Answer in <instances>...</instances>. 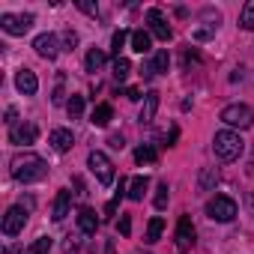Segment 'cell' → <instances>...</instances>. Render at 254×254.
Instances as JSON below:
<instances>
[{"instance_id":"cell-15","label":"cell","mask_w":254,"mask_h":254,"mask_svg":"<svg viewBox=\"0 0 254 254\" xmlns=\"http://www.w3.org/2000/svg\"><path fill=\"white\" fill-rule=\"evenodd\" d=\"M168 66H171V57H168V51H159V54L153 57V63H147V66L141 69V75H144V78H153V75H162V72H168Z\"/></svg>"},{"instance_id":"cell-18","label":"cell","mask_w":254,"mask_h":254,"mask_svg":"<svg viewBox=\"0 0 254 254\" xmlns=\"http://www.w3.org/2000/svg\"><path fill=\"white\" fill-rule=\"evenodd\" d=\"M111 120H114V108H111V105H105V102H102V105H96V108H93V117H90V123H93V126L105 129Z\"/></svg>"},{"instance_id":"cell-28","label":"cell","mask_w":254,"mask_h":254,"mask_svg":"<svg viewBox=\"0 0 254 254\" xmlns=\"http://www.w3.org/2000/svg\"><path fill=\"white\" fill-rule=\"evenodd\" d=\"M24 254H51V239L48 236H39L30 248H24Z\"/></svg>"},{"instance_id":"cell-24","label":"cell","mask_w":254,"mask_h":254,"mask_svg":"<svg viewBox=\"0 0 254 254\" xmlns=\"http://www.w3.org/2000/svg\"><path fill=\"white\" fill-rule=\"evenodd\" d=\"M215 183H218V171H215V168H203V171H200V180H197L200 191H209Z\"/></svg>"},{"instance_id":"cell-34","label":"cell","mask_w":254,"mask_h":254,"mask_svg":"<svg viewBox=\"0 0 254 254\" xmlns=\"http://www.w3.org/2000/svg\"><path fill=\"white\" fill-rule=\"evenodd\" d=\"M120 233H123V236H129V233H132V221H129V215H123V218H120Z\"/></svg>"},{"instance_id":"cell-19","label":"cell","mask_w":254,"mask_h":254,"mask_svg":"<svg viewBox=\"0 0 254 254\" xmlns=\"http://www.w3.org/2000/svg\"><path fill=\"white\" fill-rule=\"evenodd\" d=\"M132 48H135L138 54H150V48H153L150 33H147V30H132Z\"/></svg>"},{"instance_id":"cell-9","label":"cell","mask_w":254,"mask_h":254,"mask_svg":"<svg viewBox=\"0 0 254 254\" xmlns=\"http://www.w3.org/2000/svg\"><path fill=\"white\" fill-rule=\"evenodd\" d=\"M36 135H39L36 123H15L12 129H9V141L12 144H24V147L36 144Z\"/></svg>"},{"instance_id":"cell-30","label":"cell","mask_w":254,"mask_h":254,"mask_svg":"<svg viewBox=\"0 0 254 254\" xmlns=\"http://www.w3.org/2000/svg\"><path fill=\"white\" fill-rule=\"evenodd\" d=\"M60 42H63V51H72V48L78 45V33H72V30H63Z\"/></svg>"},{"instance_id":"cell-13","label":"cell","mask_w":254,"mask_h":254,"mask_svg":"<svg viewBox=\"0 0 254 254\" xmlns=\"http://www.w3.org/2000/svg\"><path fill=\"white\" fill-rule=\"evenodd\" d=\"M156 111H159V93H156V90H150V93L144 96V105H141V114H138V123H141V126H147V123H153V120H156Z\"/></svg>"},{"instance_id":"cell-16","label":"cell","mask_w":254,"mask_h":254,"mask_svg":"<svg viewBox=\"0 0 254 254\" xmlns=\"http://www.w3.org/2000/svg\"><path fill=\"white\" fill-rule=\"evenodd\" d=\"M48 141H51V147H54L57 153H69V150H72V144H75V138H72V132H69V129H54Z\"/></svg>"},{"instance_id":"cell-22","label":"cell","mask_w":254,"mask_h":254,"mask_svg":"<svg viewBox=\"0 0 254 254\" xmlns=\"http://www.w3.org/2000/svg\"><path fill=\"white\" fill-rule=\"evenodd\" d=\"M239 27L242 30H254V0H248V3L239 9Z\"/></svg>"},{"instance_id":"cell-25","label":"cell","mask_w":254,"mask_h":254,"mask_svg":"<svg viewBox=\"0 0 254 254\" xmlns=\"http://www.w3.org/2000/svg\"><path fill=\"white\" fill-rule=\"evenodd\" d=\"M129 72H132V63L126 60V57H117L114 60V81H126V78H129Z\"/></svg>"},{"instance_id":"cell-20","label":"cell","mask_w":254,"mask_h":254,"mask_svg":"<svg viewBox=\"0 0 254 254\" xmlns=\"http://www.w3.org/2000/svg\"><path fill=\"white\" fill-rule=\"evenodd\" d=\"M84 66H87V72H99L105 66V51L102 48H90L87 57H84Z\"/></svg>"},{"instance_id":"cell-6","label":"cell","mask_w":254,"mask_h":254,"mask_svg":"<svg viewBox=\"0 0 254 254\" xmlns=\"http://www.w3.org/2000/svg\"><path fill=\"white\" fill-rule=\"evenodd\" d=\"M0 27H3L9 36H24L30 27H33V15H12V12H3L0 15Z\"/></svg>"},{"instance_id":"cell-21","label":"cell","mask_w":254,"mask_h":254,"mask_svg":"<svg viewBox=\"0 0 254 254\" xmlns=\"http://www.w3.org/2000/svg\"><path fill=\"white\" fill-rule=\"evenodd\" d=\"M147 186H150V180L147 177H135L132 183H129V200H144V191H147Z\"/></svg>"},{"instance_id":"cell-17","label":"cell","mask_w":254,"mask_h":254,"mask_svg":"<svg viewBox=\"0 0 254 254\" xmlns=\"http://www.w3.org/2000/svg\"><path fill=\"white\" fill-rule=\"evenodd\" d=\"M78 227H81V233H87V236L96 233L99 218H96V212H93L90 206H81V209H78Z\"/></svg>"},{"instance_id":"cell-10","label":"cell","mask_w":254,"mask_h":254,"mask_svg":"<svg viewBox=\"0 0 254 254\" xmlns=\"http://www.w3.org/2000/svg\"><path fill=\"white\" fill-rule=\"evenodd\" d=\"M147 24H150L153 36L162 39V42H168V39L174 36L171 27H168V21H165V15H162V9H147Z\"/></svg>"},{"instance_id":"cell-27","label":"cell","mask_w":254,"mask_h":254,"mask_svg":"<svg viewBox=\"0 0 254 254\" xmlns=\"http://www.w3.org/2000/svg\"><path fill=\"white\" fill-rule=\"evenodd\" d=\"M66 114H69L72 120H78V117L84 114V96H72V99L66 102Z\"/></svg>"},{"instance_id":"cell-36","label":"cell","mask_w":254,"mask_h":254,"mask_svg":"<svg viewBox=\"0 0 254 254\" xmlns=\"http://www.w3.org/2000/svg\"><path fill=\"white\" fill-rule=\"evenodd\" d=\"M123 96H126V99H132V102H138V99H141V93H138L135 87H129V90H123Z\"/></svg>"},{"instance_id":"cell-26","label":"cell","mask_w":254,"mask_h":254,"mask_svg":"<svg viewBox=\"0 0 254 254\" xmlns=\"http://www.w3.org/2000/svg\"><path fill=\"white\" fill-rule=\"evenodd\" d=\"M162 230H165V221H162L159 215H156V218H150V224H147V242H159Z\"/></svg>"},{"instance_id":"cell-7","label":"cell","mask_w":254,"mask_h":254,"mask_svg":"<svg viewBox=\"0 0 254 254\" xmlns=\"http://www.w3.org/2000/svg\"><path fill=\"white\" fill-rule=\"evenodd\" d=\"M33 48H36L39 57L54 60V57L60 54V36H54V33H39V36L33 39Z\"/></svg>"},{"instance_id":"cell-23","label":"cell","mask_w":254,"mask_h":254,"mask_svg":"<svg viewBox=\"0 0 254 254\" xmlns=\"http://www.w3.org/2000/svg\"><path fill=\"white\" fill-rule=\"evenodd\" d=\"M156 159H159V153H156L150 144H141V147L135 150V162H138V165H153Z\"/></svg>"},{"instance_id":"cell-1","label":"cell","mask_w":254,"mask_h":254,"mask_svg":"<svg viewBox=\"0 0 254 254\" xmlns=\"http://www.w3.org/2000/svg\"><path fill=\"white\" fill-rule=\"evenodd\" d=\"M9 171H12V180H18V183H36L48 174V162L39 159L36 153H24L9 162Z\"/></svg>"},{"instance_id":"cell-33","label":"cell","mask_w":254,"mask_h":254,"mask_svg":"<svg viewBox=\"0 0 254 254\" xmlns=\"http://www.w3.org/2000/svg\"><path fill=\"white\" fill-rule=\"evenodd\" d=\"M194 63H197V51L191 48V51H186V54H183V66L189 69V66H194Z\"/></svg>"},{"instance_id":"cell-32","label":"cell","mask_w":254,"mask_h":254,"mask_svg":"<svg viewBox=\"0 0 254 254\" xmlns=\"http://www.w3.org/2000/svg\"><path fill=\"white\" fill-rule=\"evenodd\" d=\"M78 9L87 12V15H99V6L96 3H87V0H78Z\"/></svg>"},{"instance_id":"cell-4","label":"cell","mask_w":254,"mask_h":254,"mask_svg":"<svg viewBox=\"0 0 254 254\" xmlns=\"http://www.w3.org/2000/svg\"><path fill=\"white\" fill-rule=\"evenodd\" d=\"M206 215L212 221H233L236 218V200L227 197V194H215L209 203H206Z\"/></svg>"},{"instance_id":"cell-5","label":"cell","mask_w":254,"mask_h":254,"mask_svg":"<svg viewBox=\"0 0 254 254\" xmlns=\"http://www.w3.org/2000/svg\"><path fill=\"white\" fill-rule=\"evenodd\" d=\"M87 165H90V171L96 174V180H99L102 186H111V183H114V165H111V159H108L105 153L93 150V153L87 156Z\"/></svg>"},{"instance_id":"cell-12","label":"cell","mask_w":254,"mask_h":254,"mask_svg":"<svg viewBox=\"0 0 254 254\" xmlns=\"http://www.w3.org/2000/svg\"><path fill=\"white\" fill-rule=\"evenodd\" d=\"M15 87H18L24 96H33V93L39 90V78H36V72H33V69H18V75H15Z\"/></svg>"},{"instance_id":"cell-31","label":"cell","mask_w":254,"mask_h":254,"mask_svg":"<svg viewBox=\"0 0 254 254\" xmlns=\"http://www.w3.org/2000/svg\"><path fill=\"white\" fill-rule=\"evenodd\" d=\"M165 206H168V183L156 189V209H165Z\"/></svg>"},{"instance_id":"cell-37","label":"cell","mask_w":254,"mask_h":254,"mask_svg":"<svg viewBox=\"0 0 254 254\" xmlns=\"http://www.w3.org/2000/svg\"><path fill=\"white\" fill-rule=\"evenodd\" d=\"M6 123L15 126V108H6Z\"/></svg>"},{"instance_id":"cell-29","label":"cell","mask_w":254,"mask_h":254,"mask_svg":"<svg viewBox=\"0 0 254 254\" xmlns=\"http://www.w3.org/2000/svg\"><path fill=\"white\" fill-rule=\"evenodd\" d=\"M126 39H132V33H126V30H117V33H114V39H111V51H114L117 57H120V51H123Z\"/></svg>"},{"instance_id":"cell-14","label":"cell","mask_w":254,"mask_h":254,"mask_svg":"<svg viewBox=\"0 0 254 254\" xmlns=\"http://www.w3.org/2000/svg\"><path fill=\"white\" fill-rule=\"evenodd\" d=\"M69 206H72V191L69 189H60L57 197H54V209H51V218L54 221H63L69 215Z\"/></svg>"},{"instance_id":"cell-35","label":"cell","mask_w":254,"mask_h":254,"mask_svg":"<svg viewBox=\"0 0 254 254\" xmlns=\"http://www.w3.org/2000/svg\"><path fill=\"white\" fill-rule=\"evenodd\" d=\"M108 144H111L114 150H123V147H126V141H123V135H111V138H108Z\"/></svg>"},{"instance_id":"cell-3","label":"cell","mask_w":254,"mask_h":254,"mask_svg":"<svg viewBox=\"0 0 254 254\" xmlns=\"http://www.w3.org/2000/svg\"><path fill=\"white\" fill-rule=\"evenodd\" d=\"M221 123L233 126V129H251L254 126V111L248 105H227L221 111Z\"/></svg>"},{"instance_id":"cell-8","label":"cell","mask_w":254,"mask_h":254,"mask_svg":"<svg viewBox=\"0 0 254 254\" xmlns=\"http://www.w3.org/2000/svg\"><path fill=\"white\" fill-rule=\"evenodd\" d=\"M27 224V209L24 206H12L6 215H3V233L6 236H18Z\"/></svg>"},{"instance_id":"cell-11","label":"cell","mask_w":254,"mask_h":254,"mask_svg":"<svg viewBox=\"0 0 254 254\" xmlns=\"http://www.w3.org/2000/svg\"><path fill=\"white\" fill-rule=\"evenodd\" d=\"M191 245H194V224H191L189 215H183V218L177 221V248H180V254H183V251H189Z\"/></svg>"},{"instance_id":"cell-2","label":"cell","mask_w":254,"mask_h":254,"mask_svg":"<svg viewBox=\"0 0 254 254\" xmlns=\"http://www.w3.org/2000/svg\"><path fill=\"white\" fill-rule=\"evenodd\" d=\"M212 150H215V156H218L221 162H236V159L242 156V150H245V141H242L236 132L221 129V132H215V138H212Z\"/></svg>"}]
</instances>
